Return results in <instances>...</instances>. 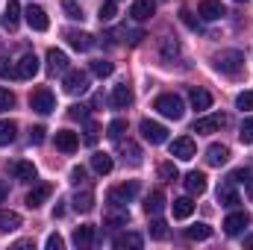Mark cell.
<instances>
[{
  "label": "cell",
  "instance_id": "17",
  "mask_svg": "<svg viewBox=\"0 0 253 250\" xmlns=\"http://www.w3.org/2000/svg\"><path fill=\"white\" fill-rule=\"evenodd\" d=\"M227 159H230V147H227V144H209V147H206V162H209L212 168L224 165Z\"/></svg>",
  "mask_w": 253,
  "mask_h": 250
},
{
  "label": "cell",
  "instance_id": "25",
  "mask_svg": "<svg viewBox=\"0 0 253 250\" xmlns=\"http://www.w3.org/2000/svg\"><path fill=\"white\" fill-rule=\"evenodd\" d=\"M186 191L189 194H203L206 191V174H200V171H191V174H186Z\"/></svg>",
  "mask_w": 253,
  "mask_h": 250
},
{
  "label": "cell",
  "instance_id": "5",
  "mask_svg": "<svg viewBox=\"0 0 253 250\" xmlns=\"http://www.w3.org/2000/svg\"><path fill=\"white\" fill-rule=\"evenodd\" d=\"M138 194V180H126V183H121V186H115V188H109V203L112 206H124V203H129L132 197Z\"/></svg>",
  "mask_w": 253,
  "mask_h": 250
},
{
  "label": "cell",
  "instance_id": "18",
  "mask_svg": "<svg viewBox=\"0 0 253 250\" xmlns=\"http://www.w3.org/2000/svg\"><path fill=\"white\" fill-rule=\"evenodd\" d=\"M56 147H59L62 153H74V150L80 147V135L71 132V129H59V132H56Z\"/></svg>",
  "mask_w": 253,
  "mask_h": 250
},
{
  "label": "cell",
  "instance_id": "4",
  "mask_svg": "<svg viewBox=\"0 0 253 250\" xmlns=\"http://www.w3.org/2000/svg\"><path fill=\"white\" fill-rule=\"evenodd\" d=\"M62 85H65L68 94H85L88 91V74L85 71H77V68H68Z\"/></svg>",
  "mask_w": 253,
  "mask_h": 250
},
{
  "label": "cell",
  "instance_id": "54",
  "mask_svg": "<svg viewBox=\"0 0 253 250\" xmlns=\"http://www.w3.org/2000/svg\"><path fill=\"white\" fill-rule=\"evenodd\" d=\"M6 194H9V188H6V183H3V180H0V203L6 200Z\"/></svg>",
  "mask_w": 253,
  "mask_h": 250
},
{
  "label": "cell",
  "instance_id": "20",
  "mask_svg": "<svg viewBox=\"0 0 253 250\" xmlns=\"http://www.w3.org/2000/svg\"><path fill=\"white\" fill-rule=\"evenodd\" d=\"M189 103H191V109L206 112V109L212 106V94H209L206 88H191V91H189Z\"/></svg>",
  "mask_w": 253,
  "mask_h": 250
},
{
  "label": "cell",
  "instance_id": "52",
  "mask_svg": "<svg viewBox=\"0 0 253 250\" xmlns=\"http://www.w3.org/2000/svg\"><path fill=\"white\" fill-rule=\"evenodd\" d=\"M71 180H74V183L80 186V183L85 180V168H83V165H77V168H71Z\"/></svg>",
  "mask_w": 253,
  "mask_h": 250
},
{
  "label": "cell",
  "instance_id": "40",
  "mask_svg": "<svg viewBox=\"0 0 253 250\" xmlns=\"http://www.w3.org/2000/svg\"><path fill=\"white\" fill-rule=\"evenodd\" d=\"M124 129H126V121H124V118H115V121L109 124V132H106V135H109L112 141H121V135H124Z\"/></svg>",
  "mask_w": 253,
  "mask_h": 250
},
{
  "label": "cell",
  "instance_id": "24",
  "mask_svg": "<svg viewBox=\"0 0 253 250\" xmlns=\"http://www.w3.org/2000/svg\"><path fill=\"white\" fill-rule=\"evenodd\" d=\"M18 21H21V3H18V0H9L6 9H3V27H6V30H15Z\"/></svg>",
  "mask_w": 253,
  "mask_h": 250
},
{
  "label": "cell",
  "instance_id": "7",
  "mask_svg": "<svg viewBox=\"0 0 253 250\" xmlns=\"http://www.w3.org/2000/svg\"><path fill=\"white\" fill-rule=\"evenodd\" d=\"M221 126H227V115L215 112V115L197 118V121H194V126H191V132H197V135H209V132H218Z\"/></svg>",
  "mask_w": 253,
  "mask_h": 250
},
{
  "label": "cell",
  "instance_id": "46",
  "mask_svg": "<svg viewBox=\"0 0 253 250\" xmlns=\"http://www.w3.org/2000/svg\"><path fill=\"white\" fill-rule=\"evenodd\" d=\"M97 132H100V129H97L94 121H85V135H83V141H85V144H94V141H97Z\"/></svg>",
  "mask_w": 253,
  "mask_h": 250
},
{
  "label": "cell",
  "instance_id": "37",
  "mask_svg": "<svg viewBox=\"0 0 253 250\" xmlns=\"http://www.w3.org/2000/svg\"><path fill=\"white\" fill-rule=\"evenodd\" d=\"M115 12H118L115 0H103V3H100V9H97V18H100V21H112V18H115Z\"/></svg>",
  "mask_w": 253,
  "mask_h": 250
},
{
  "label": "cell",
  "instance_id": "48",
  "mask_svg": "<svg viewBox=\"0 0 253 250\" xmlns=\"http://www.w3.org/2000/svg\"><path fill=\"white\" fill-rule=\"evenodd\" d=\"M162 53H165V56H177V53H180V44H177L174 39H165V42H162Z\"/></svg>",
  "mask_w": 253,
  "mask_h": 250
},
{
  "label": "cell",
  "instance_id": "36",
  "mask_svg": "<svg viewBox=\"0 0 253 250\" xmlns=\"http://www.w3.org/2000/svg\"><path fill=\"white\" fill-rule=\"evenodd\" d=\"M112 71H115V65L106 62V59H94V62H91V74L100 77V80H103V77H112Z\"/></svg>",
  "mask_w": 253,
  "mask_h": 250
},
{
  "label": "cell",
  "instance_id": "2",
  "mask_svg": "<svg viewBox=\"0 0 253 250\" xmlns=\"http://www.w3.org/2000/svg\"><path fill=\"white\" fill-rule=\"evenodd\" d=\"M242 65H245V53L242 50H221L215 56V68L221 74H230V77H236L242 71Z\"/></svg>",
  "mask_w": 253,
  "mask_h": 250
},
{
  "label": "cell",
  "instance_id": "19",
  "mask_svg": "<svg viewBox=\"0 0 253 250\" xmlns=\"http://www.w3.org/2000/svg\"><path fill=\"white\" fill-rule=\"evenodd\" d=\"M47 71H50V74H65V71H68V56H65V50H56V47L47 50Z\"/></svg>",
  "mask_w": 253,
  "mask_h": 250
},
{
  "label": "cell",
  "instance_id": "34",
  "mask_svg": "<svg viewBox=\"0 0 253 250\" xmlns=\"http://www.w3.org/2000/svg\"><path fill=\"white\" fill-rule=\"evenodd\" d=\"M171 209H174V218L183 221V218H189L191 212H194V203H191V197H180V200H174Z\"/></svg>",
  "mask_w": 253,
  "mask_h": 250
},
{
  "label": "cell",
  "instance_id": "43",
  "mask_svg": "<svg viewBox=\"0 0 253 250\" xmlns=\"http://www.w3.org/2000/svg\"><path fill=\"white\" fill-rule=\"evenodd\" d=\"M150 236H153V239H159V242H162V239H168V227H165V221H159V218H156V221L150 224Z\"/></svg>",
  "mask_w": 253,
  "mask_h": 250
},
{
  "label": "cell",
  "instance_id": "57",
  "mask_svg": "<svg viewBox=\"0 0 253 250\" xmlns=\"http://www.w3.org/2000/svg\"><path fill=\"white\" fill-rule=\"evenodd\" d=\"M236 3H248V0H236Z\"/></svg>",
  "mask_w": 253,
  "mask_h": 250
},
{
  "label": "cell",
  "instance_id": "16",
  "mask_svg": "<svg viewBox=\"0 0 253 250\" xmlns=\"http://www.w3.org/2000/svg\"><path fill=\"white\" fill-rule=\"evenodd\" d=\"M65 39H68V44L74 50H91V44H94V36L91 33H74V30H68Z\"/></svg>",
  "mask_w": 253,
  "mask_h": 250
},
{
  "label": "cell",
  "instance_id": "39",
  "mask_svg": "<svg viewBox=\"0 0 253 250\" xmlns=\"http://www.w3.org/2000/svg\"><path fill=\"white\" fill-rule=\"evenodd\" d=\"M159 177H162V180H168V183H174V180L180 177V171H177V165H174V162H162V165H159Z\"/></svg>",
  "mask_w": 253,
  "mask_h": 250
},
{
  "label": "cell",
  "instance_id": "13",
  "mask_svg": "<svg viewBox=\"0 0 253 250\" xmlns=\"http://www.w3.org/2000/svg\"><path fill=\"white\" fill-rule=\"evenodd\" d=\"M153 12H156V0H132V3H129L132 21H147Z\"/></svg>",
  "mask_w": 253,
  "mask_h": 250
},
{
  "label": "cell",
  "instance_id": "26",
  "mask_svg": "<svg viewBox=\"0 0 253 250\" xmlns=\"http://www.w3.org/2000/svg\"><path fill=\"white\" fill-rule=\"evenodd\" d=\"M109 39H121V42H129V44H138L144 39V33L141 30H129V27H118V30L109 33Z\"/></svg>",
  "mask_w": 253,
  "mask_h": 250
},
{
  "label": "cell",
  "instance_id": "8",
  "mask_svg": "<svg viewBox=\"0 0 253 250\" xmlns=\"http://www.w3.org/2000/svg\"><path fill=\"white\" fill-rule=\"evenodd\" d=\"M168 150H171V156L189 162V159H194V153H197V144H194V138H189V135H180V138H174L168 144Z\"/></svg>",
  "mask_w": 253,
  "mask_h": 250
},
{
  "label": "cell",
  "instance_id": "21",
  "mask_svg": "<svg viewBox=\"0 0 253 250\" xmlns=\"http://www.w3.org/2000/svg\"><path fill=\"white\" fill-rule=\"evenodd\" d=\"M162 209H165V194H162V191L156 188V191H150V194L144 197V212H147L150 218H156V215H159Z\"/></svg>",
  "mask_w": 253,
  "mask_h": 250
},
{
  "label": "cell",
  "instance_id": "22",
  "mask_svg": "<svg viewBox=\"0 0 253 250\" xmlns=\"http://www.w3.org/2000/svg\"><path fill=\"white\" fill-rule=\"evenodd\" d=\"M112 106L115 109H126V106H132V88L121 83V85H115V91H112Z\"/></svg>",
  "mask_w": 253,
  "mask_h": 250
},
{
  "label": "cell",
  "instance_id": "44",
  "mask_svg": "<svg viewBox=\"0 0 253 250\" xmlns=\"http://www.w3.org/2000/svg\"><path fill=\"white\" fill-rule=\"evenodd\" d=\"M239 138H242L245 144H253V118H245V124L239 129Z\"/></svg>",
  "mask_w": 253,
  "mask_h": 250
},
{
  "label": "cell",
  "instance_id": "6",
  "mask_svg": "<svg viewBox=\"0 0 253 250\" xmlns=\"http://www.w3.org/2000/svg\"><path fill=\"white\" fill-rule=\"evenodd\" d=\"M138 129H141V138L150 141V144H165L168 141V129L162 124H156V121H150V118H144L138 124Z\"/></svg>",
  "mask_w": 253,
  "mask_h": 250
},
{
  "label": "cell",
  "instance_id": "35",
  "mask_svg": "<svg viewBox=\"0 0 253 250\" xmlns=\"http://www.w3.org/2000/svg\"><path fill=\"white\" fill-rule=\"evenodd\" d=\"M118 147H121V153H124V159H129V165H138L141 162V150L132 144V141H118Z\"/></svg>",
  "mask_w": 253,
  "mask_h": 250
},
{
  "label": "cell",
  "instance_id": "23",
  "mask_svg": "<svg viewBox=\"0 0 253 250\" xmlns=\"http://www.w3.org/2000/svg\"><path fill=\"white\" fill-rule=\"evenodd\" d=\"M71 203H74L77 212H91V209H94V191H91V188H83V191L74 194Z\"/></svg>",
  "mask_w": 253,
  "mask_h": 250
},
{
  "label": "cell",
  "instance_id": "10",
  "mask_svg": "<svg viewBox=\"0 0 253 250\" xmlns=\"http://www.w3.org/2000/svg\"><path fill=\"white\" fill-rule=\"evenodd\" d=\"M197 15H200L203 21H218V18H224V15H227V9H224V3H221V0H200Z\"/></svg>",
  "mask_w": 253,
  "mask_h": 250
},
{
  "label": "cell",
  "instance_id": "56",
  "mask_svg": "<svg viewBox=\"0 0 253 250\" xmlns=\"http://www.w3.org/2000/svg\"><path fill=\"white\" fill-rule=\"evenodd\" d=\"M245 248H253V236H248V239H245Z\"/></svg>",
  "mask_w": 253,
  "mask_h": 250
},
{
  "label": "cell",
  "instance_id": "42",
  "mask_svg": "<svg viewBox=\"0 0 253 250\" xmlns=\"http://www.w3.org/2000/svg\"><path fill=\"white\" fill-rule=\"evenodd\" d=\"M236 106H239L242 112H253V91H242V94L236 97Z\"/></svg>",
  "mask_w": 253,
  "mask_h": 250
},
{
  "label": "cell",
  "instance_id": "11",
  "mask_svg": "<svg viewBox=\"0 0 253 250\" xmlns=\"http://www.w3.org/2000/svg\"><path fill=\"white\" fill-rule=\"evenodd\" d=\"M24 18H27V24H30L36 33H44V30L50 27V21H47V12H44L42 6H30V9L24 12Z\"/></svg>",
  "mask_w": 253,
  "mask_h": 250
},
{
  "label": "cell",
  "instance_id": "50",
  "mask_svg": "<svg viewBox=\"0 0 253 250\" xmlns=\"http://www.w3.org/2000/svg\"><path fill=\"white\" fill-rule=\"evenodd\" d=\"M30 141H33V144H42V141H44V126H33V129H30Z\"/></svg>",
  "mask_w": 253,
  "mask_h": 250
},
{
  "label": "cell",
  "instance_id": "49",
  "mask_svg": "<svg viewBox=\"0 0 253 250\" xmlns=\"http://www.w3.org/2000/svg\"><path fill=\"white\" fill-rule=\"evenodd\" d=\"M44 245H47V250H62L65 248V239L59 236V233H53V236H47V242H44Z\"/></svg>",
  "mask_w": 253,
  "mask_h": 250
},
{
  "label": "cell",
  "instance_id": "28",
  "mask_svg": "<svg viewBox=\"0 0 253 250\" xmlns=\"http://www.w3.org/2000/svg\"><path fill=\"white\" fill-rule=\"evenodd\" d=\"M91 242H94V227L91 224H83V227L74 230V245L77 248H88Z\"/></svg>",
  "mask_w": 253,
  "mask_h": 250
},
{
  "label": "cell",
  "instance_id": "45",
  "mask_svg": "<svg viewBox=\"0 0 253 250\" xmlns=\"http://www.w3.org/2000/svg\"><path fill=\"white\" fill-rule=\"evenodd\" d=\"M15 106V94L9 91V88H0V112H6V109H12Z\"/></svg>",
  "mask_w": 253,
  "mask_h": 250
},
{
  "label": "cell",
  "instance_id": "30",
  "mask_svg": "<svg viewBox=\"0 0 253 250\" xmlns=\"http://www.w3.org/2000/svg\"><path fill=\"white\" fill-rule=\"evenodd\" d=\"M141 245H144V239H141L138 233H124V236H118V239H115V248H118V250H126V248L138 250Z\"/></svg>",
  "mask_w": 253,
  "mask_h": 250
},
{
  "label": "cell",
  "instance_id": "47",
  "mask_svg": "<svg viewBox=\"0 0 253 250\" xmlns=\"http://www.w3.org/2000/svg\"><path fill=\"white\" fill-rule=\"evenodd\" d=\"M0 77L3 80H12V77H18V68L9 62V59H0Z\"/></svg>",
  "mask_w": 253,
  "mask_h": 250
},
{
  "label": "cell",
  "instance_id": "9",
  "mask_svg": "<svg viewBox=\"0 0 253 250\" xmlns=\"http://www.w3.org/2000/svg\"><path fill=\"white\" fill-rule=\"evenodd\" d=\"M6 168H9V174H12L15 180H21V183H36V165H33V162L15 159V162H9Z\"/></svg>",
  "mask_w": 253,
  "mask_h": 250
},
{
  "label": "cell",
  "instance_id": "51",
  "mask_svg": "<svg viewBox=\"0 0 253 250\" xmlns=\"http://www.w3.org/2000/svg\"><path fill=\"white\" fill-rule=\"evenodd\" d=\"M227 180H230V183H245V180H251V174H248L245 168H239V171H233Z\"/></svg>",
  "mask_w": 253,
  "mask_h": 250
},
{
  "label": "cell",
  "instance_id": "55",
  "mask_svg": "<svg viewBox=\"0 0 253 250\" xmlns=\"http://www.w3.org/2000/svg\"><path fill=\"white\" fill-rule=\"evenodd\" d=\"M248 197H251V203H253V177L248 180Z\"/></svg>",
  "mask_w": 253,
  "mask_h": 250
},
{
  "label": "cell",
  "instance_id": "14",
  "mask_svg": "<svg viewBox=\"0 0 253 250\" xmlns=\"http://www.w3.org/2000/svg\"><path fill=\"white\" fill-rule=\"evenodd\" d=\"M50 194H53V186H50V183H39V186H33V191L27 194V206H30V209H39Z\"/></svg>",
  "mask_w": 253,
  "mask_h": 250
},
{
  "label": "cell",
  "instance_id": "31",
  "mask_svg": "<svg viewBox=\"0 0 253 250\" xmlns=\"http://www.w3.org/2000/svg\"><path fill=\"white\" fill-rule=\"evenodd\" d=\"M15 132H18V124L9 121V118H3V121H0V147L12 144V141H15Z\"/></svg>",
  "mask_w": 253,
  "mask_h": 250
},
{
  "label": "cell",
  "instance_id": "27",
  "mask_svg": "<svg viewBox=\"0 0 253 250\" xmlns=\"http://www.w3.org/2000/svg\"><path fill=\"white\" fill-rule=\"evenodd\" d=\"M91 168H94V174L103 177V174H109V171L115 168V162H112L109 153H94V156H91Z\"/></svg>",
  "mask_w": 253,
  "mask_h": 250
},
{
  "label": "cell",
  "instance_id": "29",
  "mask_svg": "<svg viewBox=\"0 0 253 250\" xmlns=\"http://www.w3.org/2000/svg\"><path fill=\"white\" fill-rule=\"evenodd\" d=\"M218 203L221 206H239V194H236V188H233V183H224V186L218 188Z\"/></svg>",
  "mask_w": 253,
  "mask_h": 250
},
{
  "label": "cell",
  "instance_id": "1",
  "mask_svg": "<svg viewBox=\"0 0 253 250\" xmlns=\"http://www.w3.org/2000/svg\"><path fill=\"white\" fill-rule=\"evenodd\" d=\"M153 109H156L159 115L171 118V121H180V118L186 115V106H183V100H180L177 94H159L156 103H153Z\"/></svg>",
  "mask_w": 253,
  "mask_h": 250
},
{
  "label": "cell",
  "instance_id": "32",
  "mask_svg": "<svg viewBox=\"0 0 253 250\" xmlns=\"http://www.w3.org/2000/svg\"><path fill=\"white\" fill-rule=\"evenodd\" d=\"M18 227H21V215H18V212H6V209H0V233L18 230Z\"/></svg>",
  "mask_w": 253,
  "mask_h": 250
},
{
  "label": "cell",
  "instance_id": "12",
  "mask_svg": "<svg viewBox=\"0 0 253 250\" xmlns=\"http://www.w3.org/2000/svg\"><path fill=\"white\" fill-rule=\"evenodd\" d=\"M248 224H251L248 212H233V215H227V221H224V233H227V236H239Z\"/></svg>",
  "mask_w": 253,
  "mask_h": 250
},
{
  "label": "cell",
  "instance_id": "33",
  "mask_svg": "<svg viewBox=\"0 0 253 250\" xmlns=\"http://www.w3.org/2000/svg\"><path fill=\"white\" fill-rule=\"evenodd\" d=\"M209 236H212V227L209 224H194V227L186 230V239H191V242H206Z\"/></svg>",
  "mask_w": 253,
  "mask_h": 250
},
{
  "label": "cell",
  "instance_id": "53",
  "mask_svg": "<svg viewBox=\"0 0 253 250\" xmlns=\"http://www.w3.org/2000/svg\"><path fill=\"white\" fill-rule=\"evenodd\" d=\"M183 21H186V24H189L191 30H200V24H197V21H194V18H191L189 12H183Z\"/></svg>",
  "mask_w": 253,
  "mask_h": 250
},
{
  "label": "cell",
  "instance_id": "38",
  "mask_svg": "<svg viewBox=\"0 0 253 250\" xmlns=\"http://www.w3.org/2000/svg\"><path fill=\"white\" fill-rule=\"evenodd\" d=\"M62 9H65V15H68L71 21H83V9H80L77 0H62Z\"/></svg>",
  "mask_w": 253,
  "mask_h": 250
},
{
  "label": "cell",
  "instance_id": "15",
  "mask_svg": "<svg viewBox=\"0 0 253 250\" xmlns=\"http://www.w3.org/2000/svg\"><path fill=\"white\" fill-rule=\"evenodd\" d=\"M15 68H18V80H33V77L39 74V59H36V53L21 56V62L15 65Z\"/></svg>",
  "mask_w": 253,
  "mask_h": 250
},
{
  "label": "cell",
  "instance_id": "41",
  "mask_svg": "<svg viewBox=\"0 0 253 250\" xmlns=\"http://www.w3.org/2000/svg\"><path fill=\"white\" fill-rule=\"evenodd\" d=\"M68 118H74V121H88V106H83V103H74V106L68 109Z\"/></svg>",
  "mask_w": 253,
  "mask_h": 250
},
{
  "label": "cell",
  "instance_id": "3",
  "mask_svg": "<svg viewBox=\"0 0 253 250\" xmlns=\"http://www.w3.org/2000/svg\"><path fill=\"white\" fill-rule=\"evenodd\" d=\"M30 109L39 112V115L53 112V109H56V97H53V91H50V88H36V91L30 94Z\"/></svg>",
  "mask_w": 253,
  "mask_h": 250
}]
</instances>
